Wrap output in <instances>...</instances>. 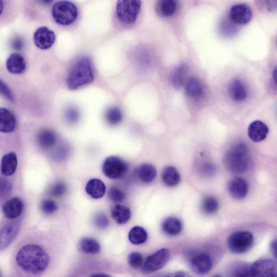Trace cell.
I'll list each match as a JSON object with an SVG mask.
<instances>
[{
	"label": "cell",
	"mask_w": 277,
	"mask_h": 277,
	"mask_svg": "<svg viewBox=\"0 0 277 277\" xmlns=\"http://www.w3.org/2000/svg\"><path fill=\"white\" fill-rule=\"evenodd\" d=\"M123 114L118 107H113L107 110L105 113L107 123L111 126L117 125L122 120Z\"/></svg>",
	"instance_id": "32"
},
{
	"label": "cell",
	"mask_w": 277,
	"mask_h": 277,
	"mask_svg": "<svg viewBox=\"0 0 277 277\" xmlns=\"http://www.w3.org/2000/svg\"><path fill=\"white\" fill-rule=\"evenodd\" d=\"M202 172L207 177L213 176L215 172V168L214 166L211 163H206L202 166Z\"/></svg>",
	"instance_id": "43"
},
{
	"label": "cell",
	"mask_w": 277,
	"mask_h": 277,
	"mask_svg": "<svg viewBox=\"0 0 277 277\" xmlns=\"http://www.w3.org/2000/svg\"><path fill=\"white\" fill-rule=\"evenodd\" d=\"M225 164L228 170L235 174L245 173L251 165V158L247 146L244 143L235 145L226 154Z\"/></svg>",
	"instance_id": "3"
},
{
	"label": "cell",
	"mask_w": 277,
	"mask_h": 277,
	"mask_svg": "<svg viewBox=\"0 0 277 277\" xmlns=\"http://www.w3.org/2000/svg\"><path fill=\"white\" fill-rule=\"evenodd\" d=\"M228 191L233 198L236 200H242L247 197L249 191V186L245 179L236 177L230 181Z\"/></svg>",
	"instance_id": "13"
},
{
	"label": "cell",
	"mask_w": 277,
	"mask_h": 277,
	"mask_svg": "<svg viewBox=\"0 0 277 277\" xmlns=\"http://www.w3.org/2000/svg\"><path fill=\"white\" fill-rule=\"evenodd\" d=\"M79 117V112L75 108H70L66 112V118L70 123L76 122Z\"/></svg>",
	"instance_id": "41"
},
{
	"label": "cell",
	"mask_w": 277,
	"mask_h": 277,
	"mask_svg": "<svg viewBox=\"0 0 277 277\" xmlns=\"http://www.w3.org/2000/svg\"><path fill=\"white\" fill-rule=\"evenodd\" d=\"M178 2L172 0H162L156 4L155 10L160 16L169 17L174 14L177 11Z\"/></svg>",
	"instance_id": "23"
},
{
	"label": "cell",
	"mask_w": 277,
	"mask_h": 277,
	"mask_svg": "<svg viewBox=\"0 0 277 277\" xmlns=\"http://www.w3.org/2000/svg\"><path fill=\"white\" fill-rule=\"evenodd\" d=\"M92 277H110L109 275L103 274H98L92 275Z\"/></svg>",
	"instance_id": "46"
},
{
	"label": "cell",
	"mask_w": 277,
	"mask_h": 277,
	"mask_svg": "<svg viewBox=\"0 0 277 277\" xmlns=\"http://www.w3.org/2000/svg\"><path fill=\"white\" fill-rule=\"evenodd\" d=\"M254 238L252 233L239 231L232 233L228 237L227 243L230 251L235 254L248 252L254 245Z\"/></svg>",
	"instance_id": "5"
},
{
	"label": "cell",
	"mask_w": 277,
	"mask_h": 277,
	"mask_svg": "<svg viewBox=\"0 0 277 277\" xmlns=\"http://www.w3.org/2000/svg\"><path fill=\"white\" fill-rule=\"evenodd\" d=\"M277 240H275L271 243V245H270V251H271L273 255L277 258Z\"/></svg>",
	"instance_id": "45"
},
{
	"label": "cell",
	"mask_w": 277,
	"mask_h": 277,
	"mask_svg": "<svg viewBox=\"0 0 277 277\" xmlns=\"http://www.w3.org/2000/svg\"><path fill=\"white\" fill-rule=\"evenodd\" d=\"M170 258V252L163 248L147 257L142 266V272L144 274H151L163 268Z\"/></svg>",
	"instance_id": "8"
},
{
	"label": "cell",
	"mask_w": 277,
	"mask_h": 277,
	"mask_svg": "<svg viewBox=\"0 0 277 277\" xmlns=\"http://www.w3.org/2000/svg\"><path fill=\"white\" fill-rule=\"evenodd\" d=\"M8 71L12 74H21L26 69V63L23 56L17 53H12L6 62Z\"/></svg>",
	"instance_id": "18"
},
{
	"label": "cell",
	"mask_w": 277,
	"mask_h": 277,
	"mask_svg": "<svg viewBox=\"0 0 277 277\" xmlns=\"http://www.w3.org/2000/svg\"><path fill=\"white\" fill-rule=\"evenodd\" d=\"M17 167V159L15 153L11 152L2 158L1 171L5 177H10L15 173Z\"/></svg>",
	"instance_id": "21"
},
{
	"label": "cell",
	"mask_w": 277,
	"mask_h": 277,
	"mask_svg": "<svg viewBox=\"0 0 277 277\" xmlns=\"http://www.w3.org/2000/svg\"><path fill=\"white\" fill-rule=\"evenodd\" d=\"M162 179L164 183L170 187L178 185L181 180L179 172L173 166H168L164 168L162 173Z\"/></svg>",
	"instance_id": "26"
},
{
	"label": "cell",
	"mask_w": 277,
	"mask_h": 277,
	"mask_svg": "<svg viewBox=\"0 0 277 277\" xmlns=\"http://www.w3.org/2000/svg\"><path fill=\"white\" fill-rule=\"evenodd\" d=\"M189 266L192 271L199 275H205L213 268L212 257L203 252H194L189 256Z\"/></svg>",
	"instance_id": "7"
},
{
	"label": "cell",
	"mask_w": 277,
	"mask_h": 277,
	"mask_svg": "<svg viewBox=\"0 0 277 277\" xmlns=\"http://www.w3.org/2000/svg\"><path fill=\"white\" fill-rule=\"evenodd\" d=\"M202 208L205 213L208 214H213L218 211L219 202L213 197H208L203 202Z\"/></svg>",
	"instance_id": "33"
},
{
	"label": "cell",
	"mask_w": 277,
	"mask_h": 277,
	"mask_svg": "<svg viewBox=\"0 0 277 277\" xmlns=\"http://www.w3.org/2000/svg\"><path fill=\"white\" fill-rule=\"evenodd\" d=\"M140 1H119L116 12L118 18L126 24H133L136 21L141 9Z\"/></svg>",
	"instance_id": "6"
},
{
	"label": "cell",
	"mask_w": 277,
	"mask_h": 277,
	"mask_svg": "<svg viewBox=\"0 0 277 277\" xmlns=\"http://www.w3.org/2000/svg\"><path fill=\"white\" fill-rule=\"evenodd\" d=\"M11 45L13 49L21 50L23 48V42L21 38L16 37L12 40Z\"/></svg>",
	"instance_id": "44"
},
{
	"label": "cell",
	"mask_w": 277,
	"mask_h": 277,
	"mask_svg": "<svg viewBox=\"0 0 277 277\" xmlns=\"http://www.w3.org/2000/svg\"><path fill=\"white\" fill-rule=\"evenodd\" d=\"M252 17V10L247 4H235L230 10L229 18L234 24L239 25L248 24L251 21Z\"/></svg>",
	"instance_id": "11"
},
{
	"label": "cell",
	"mask_w": 277,
	"mask_h": 277,
	"mask_svg": "<svg viewBox=\"0 0 277 277\" xmlns=\"http://www.w3.org/2000/svg\"><path fill=\"white\" fill-rule=\"evenodd\" d=\"M12 189V185L8 180L1 179V198L7 197L10 194Z\"/></svg>",
	"instance_id": "40"
},
{
	"label": "cell",
	"mask_w": 277,
	"mask_h": 277,
	"mask_svg": "<svg viewBox=\"0 0 277 277\" xmlns=\"http://www.w3.org/2000/svg\"><path fill=\"white\" fill-rule=\"evenodd\" d=\"M66 191V185L61 182H58L51 187L50 193L55 197H62Z\"/></svg>",
	"instance_id": "38"
},
{
	"label": "cell",
	"mask_w": 277,
	"mask_h": 277,
	"mask_svg": "<svg viewBox=\"0 0 277 277\" xmlns=\"http://www.w3.org/2000/svg\"><path fill=\"white\" fill-rule=\"evenodd\" d=\"M94 80V73L90 59L83 57L79 58L71 67L66 79V84L71 90L91 83Z\"/></svg>",
	"instance_id": "2"
},
{
	"label": "cell",
	"mask_w": 277,
	"mask_h": 277,
	"mask_svg": "<svg viewBox=\"0 0 277 277\" xmlns=\"http://www.w3.org/2000/svg\"><path fill=\"white\" fill-rule=\"evenodd\" d=\"M85 191L92 198L99 199L104 197L106 192V186L102 181L92 179L87 182Z\"/></svg>",
	"instance_id": "19"
},
{
	"label": "cell",
	"mask_w": 277,
	"mask_h": 277,
	"mask_svg": "<svg viewBox=\"0 0 277 277\" xmlns=\"http://www.w3.org/2000/svg\"><path fill=\"white\" fill-rule=\"evenodd\" d=\"M188 70L187 65L185 63H182L172 71L170 80L174 88L179 89L183 86Z\"/></svg>",
	"instance_id": "22"
},
{
	"label": "cell",
	"mask_w": 277,
	"mask_h": 277,
	"mask_svg": "<svg viewBox=\"0 0 277 277\" xmlns=\"http://www.w3.org/2000/svg\"><path fill=\"white\" fill-rule=\"evenodd\" d=\"M52 15L56 22L68 25L75 21L78 16L76 6L69 1H59L53 5Z\"/></svg>",
	"instance_id": "4"
},
{
	"label": "cell",
	"mask_w": 277,
	"mask_h": 277,
	"mask_svg": "<svg viewBox=\"0 0 277 277\" xmlns=\"http://www.w3.org/2000/svg\"><path fill=\"white\" fill-rule=\"evenodd\" d=\"M16 120L13 114L5 108L0 109V130L8 133L15 130Z\"/></svg>",
	"instance_id": "17"
},
{
	"label": "cell",
	"mask_w": 277,
	"mask_h": 277,
	"mask_svg": "<svg viewBox=\"0 0 277 277\" xmlns=\"http://www.w3.org/2000/svg\"><path fill=\"white\" fill-rule=\"evenodd\" d=\"M79 247L82 252L90 255H96L100 252V245L95 239L83 238L79 243Z\"/></svg>",
	"instance_id": "28"
},
{
	"label": "cell",
	"mask_w": 277,
	"mask_h": 277,
	"mask_svg": "<svg viewBox=\"0 0 277 277\" xmlns=\"http://www.w3.org/2000/svg\"><path fill=\"white\" fill-rule=\"evenodd\" d=\"M276 74H277V71H276V68L275 69L274 72H273V75H274L273 77H274V79H275L276 82V77H277Z\"/></svg>",
	"instance_id": "47"
},
{
	"label": "cell",
	"mask_w": 277,
	"mask_h": 277,
	"mask_svg": "<svg viewBox=\"0 0 277 277\" xmlns=\"http://www.w3.org/2000/svg\"><path fill=\"white\" fill-rule=\"evenodd\" d=\"M135 177L141 183L148 184L151 183L157 177L156 168L150 164H141L138 166L134 171Z\"/></svg>",
	"instance_id": "14"
},
{
	"label": "cell",
	"mask_w": 277,
	"mask_h": 277,
	"mask_svg": "<svg viewBox=\"0 0 277 277\" xmlns=\"http://www.w3.org/2000/svg\"><path fill=\"white\" fill-rule=\"evenodd\" d=\"M40 208L44 214L51 215L57 211L58 206L53 200H44L40 204Z\"/></svg>",
	"instance_id": "36"
},
{
	"label": "cell",
	"mask_w": 277,
	"mask_h": 277,
	"mask_svg": "<svg viewBox=\"0 0 277 277\" xmlns=\"http://www.w3.org/2000/svg\"><path fill=\"white\" fill-rule=\"evenodd\" d=\"M110 200L115 204L122 202L125 199V194L122 190L118 187H112L109 192Z\"/></svg>",
	"instance_id": "35"
},
{
	"label": "cell",
	"mask_w": 277,
	"mask_h": 277,
	"mask_svg": "<svg viewBox=\"0 0 277 277\" xmlns=\"http://www.w3.org/2000/svg\"><path fill=\"white\" fill-rule=\"evenodd\" d=\"M18 229V225L16 224L6 225L2 229L1 233V248L2 250L10 245V243L15 238Z\"/></svg>",
	"instance_id": "25"
},
{
	"label": "cell",
	"mask_w": 277,
	"mask_h": 277,
	"mask_svg": "<svg viewBox=\"0 0 277 277\" xmlns=\"http://www.w3.org/2000/svg\"><path fill=\"white\" fill-rule=\"evenodd\" d=\"M230 96L236 101L245 100L248 96L246 87L239 79H235L229 86Z\"/></svg>",
	"instance_id": "20"
},
{
	"label": "cell",
	"mask_w": 277,
	"mask_h": 277,
	"mask_svg": "<svg viewBox=\"0 0 277 277\" xmlns=\"http://www.w3.org/2000/svg\"><path fill=\"white\" fill-rule=\"evenodd\" d=\"M94 224L99 229H105L109 225V220L106 215L100 213L97 214L94 218Z\"/></svg>",
	"instance_id": "37"
},
{
	"label": "cell",
	"mask_w": 277,
	"mask_h": 277,
	"mask_svg": "<svg viewBox=\"0 0 277 277\" xmlns=\"http://www.w3.org/2000/svg\"><path fill=\"white\" fill-rule=\"evenodd\" d=\"M23 209L22 201L17 198L6 201L2 206V211L5 217L10 220L17 218L21 214Z\"/></svg>",
	"instance_id": "16"
},
{
	"label": "cell",
	"mask_w": 277,
	"mask_h": 277,
	"mask_svg": "<svg viewBox=\"0 0 277 277\" xmlns=\"http://www.w3.org/2000/svg\"><path fill=\"white\" fill-rule=\"evenodd\" d=\"M185 91L187 95L193 98L200 97L204 92L203 86L200 80L197 78H189L186 83Z\"/></svg>",
	"instance_id": "30"
},
{
	"label": "cell",
	"mask_w": 277,
	"mask_h": 277,
	"mask_svg": "<svg viewBox=\"0 0 277 277\" xmlns=\"http://www.w3.org/2000/svg\"><path fill=\"white\" fill-rule=\"evenodd\" d=\"M16 262L24 272L36 275L43 273L48 268L49 257L42 247L28 245L19 250Z\"/></svg>",
	"instance_id": "1"
},
{
	"label": "cell",
	"mask_w": 277,
	"mask_h": 277,
	"mask_svg": "<svg viewBox=\"0 0 277 277\" xmlns=\"http://www.w3.org/2000/svg\"><path fill=\"white\" fill-rule=\"evenodd\" d=\"M128 263L133 269L139 268L143 265V256L139 253L133 252L128 257Z\"/></svg>",
	"instance_id": "34"
},
{
	"label": "cell",
	"mask_w": 277,
	"mask_h": 277,
	"mask_svg": "<svg viewBox=\"0 0 277 277\" xmlns=\"http://www.w3.org/2000/svg\"><path fill=\"white\" fill-rule=\"evenodd\" d=\"M37 142L39 146L43 149H50L56 144L55 134L48 130L40 131L38 134Z\"/></svg>",
	"instance_id": "29"
},
{
	"label": "cell",
	"mask_w": 277,
	"mask_h": 277,
	"mask_svg": "<svg viewBox=\"0 0 277 277\" xmlns=\"http://www.w3.org/2000/svg\"><path fill=\"white\" fill-rule=\"evenodd\" d=\"M102 170L105 176L111 179L123 178L128 170V165L117 157L107 158L104 162Z\"/></svg>",
	"instance_id": "9"
},
{
	"label": "cell",
	"mask_w": 277,
	"mask_h": 277,
	"mask_svg": "<svg viewBox=\"0 0 277 277\" xmlns=\"http://www.w3.org/2000/svg\"><path fill=\"white\" fill-rule=\"evenodd\" d=\"M111 216L117 224L123 225L131 219V212L130 209L126 206L117 205L112 208Z\"/></svg>",
	"instance_id": "24"
},
{
	"label": "cell",
	"mask_w": 277,
	"mask_h": 277,
	"mask_svg": "<svg viewBox=\"0 0 277 277\" xmlns=\"http://www.w3.org/2000/svg\"><path fill=\"white\" fill-rule=\"evenodd\" d=\"M148 239L146 230L141 227H134L131 229L128 234V239L134 245H140L145 243Z\"/></svg>",
	"instance_id": "31"
},
{
	"label": "cell",
	"mask_w": 277,
	"mask_h": 277,
	"mask_svg": "<svg viewBox=\"0 0 277 277\" xmlns=\"http://www.w3.org/2000/svg\"><path fill=\"white\" fill-rule=\"evenodd\" d=\"M1 93L2 95L11 101V102L14 101V99H13L12 96V94L9 89L8 86L4 83L2 80L1 81Z\"/></svg>",
	"instance_id": "42"
},
{
	"label": "cell",
	"mask_w": 277,
	"mask_h": 277,
	"mask_svg": "<svg viewBox=\"0 0 277 277\" xmlns=\"http://www.w3.org/2000/svg\"><path fill=\"white\" fill-rule=\"evenodd\" d=\"M250 269L253 277H273L277 276V264L272 259H263L257 261Z\"/></svg>",
	"instance_id": "10"
},
{
	"label": "cell",
	"mask_w": 277,
	"mask_h": 277,
	"mask_svg": "<svg viewBox=\"0 0 277 277\" xmlns=\"http://www.w3.org/2000/svg\"><path fill=\"white\" fill-rule=\"evenodd\" d=\"M269 131V127L265 123L256 120L249 126L248 136L253 141L259 143L266 139Z\"/></svg>",
	"instance_id": "15"
},
{
	"label": "cell",
	"mask_w": 277,
	"mask_h": 277,
	"mask_svg": "<svg viewBox=\"0 0 277 277\" xmlns=\"http://www.w3.org/2000/svg\"><path fill=\"white\" fill-rule=\"evenodd\" d=\"M162 229L164 232L169 236H177L182 232V222L178 218H168L164 221Z\"/></svg>",
	"instance_id": "27"
},
{
	"label": "cell",
	"mask_w": 277,
	"mask_h": 277,
	"mask_svg": "<svg viewBox=\"0 0 277 277\" xmlns=\"http://www.w3.org/2000/svg\"><path fill=\"white\" fill-rule=\"evenodd\" d=\"M33 40L38 48L46 50L50 48L55 43L56 36L55 33L46 26H41L35 32Z\"/></svg>",
	"instance_id": "12"
},
{
	"label": "cell",
	"mask_w": 277,
	"mask_h": 277,
	"mask_svg": "<svg viewBox=\"0 0 277 277\" xmlns=\"http://www.w3.org/2000/svg\"><path fill=\"white\" fill-rule=\"evenodd\" d=\"M246 265H239L234 268L233 275L236 277H251V269Z\"/></svg>",
	"instance_id": "39"
}]
</instances>
